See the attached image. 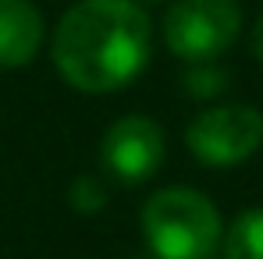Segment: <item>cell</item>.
Masks as SVG:
<instances>
[{
	"instance_id": "cell-10",
	"label": "cell",
	"mask_w": 263,
	"mask_h": 259,
	"mask_svg": "<svg viewBox=\"0 0 263 259\" xmlns=\"http://www.w3.org/2000/svg\"><path fill=\"white\" fill-rule=\"evenodd\" d=\"M249 50H253V57L263 64V14L256 18V25H253V32H249Z\"/></svg>"
},
{
	"instance_id": "cell-7",
	"label": "cell",
	"mask_w": 263,
	"mask_h": 259,
	"mask_svg": "<svg viewBox=\"0 0 263 259\" xmlns=\"http://www.w3.org/2000/svg\"><path fill=\"white\" fill-rule=\"evenodd\" d=\"M224 259H263V206H249L220 238Z\"/></svg>"
},
{
	"instance_id": "cell-6",
	"label": "cell",
	"mask_w": 263,
	"mask_h": 259,
	"mask_svg": "<svg viewBox=\"0 0 263 259\" xmlns=\"http://www.w3.org/2000/svg\"><path fill=\"white\" fill-rule=\"evenodd\" d=\"M46 25L32 0H0V68L14 71L36 61Z\"/></svg>"
},
{
	"instance_id": "cell-3",
	"label": "cell",
	"mask_w": 263,
	"mask_h": 259,
	"mask_svg": "<svg viewBox=\"0 0 263 259\" xmlns=\"http://www.w3.org/2000/svg\"><path fill=\"white\" fill-rule=\"evenodd\" d=\"M242 32L235 0H175L164 14V46L185 64L217 61Z\"/></svg>"
},
{
	"instance_id": "cell-11",
	"label": "cell",
	"mask_w": 263,
	"mask_h": 259,
	"mask_svg": "<svg viewBox=\"0 0 263 259\" xmlns=\"http://www.w3.org/2000/svg\"><path fill=\"white\" fill-rule=\"evenodd\" d=\"M135 4H160V0H135Z\"/></svg>"
},
{
	"instance_id": "cell-5",
	"label": "cell",
	"mask_w": 263,
	"mask_h": 259,
	"mask_svg": "<svg viewBox=\"0 0 263 259\" xmlns=\"http://www.w3.org/2000/svg\"><path fill=\"white\" fill-rule=\"evenodd\" d=\"M167 156V138L164 128L146 117V114H128L118 117L100 138V164L121 185H142L164 167Z\"/></svg>"
},
{
	"instance_id": "cell-8",
	"label": "cell",
	"mask_w": 263,
	"mask_h": 259,
	"mask_svg": "<svg viewBox=\"0 0 263 259\" xmlns=\"http://www.w3.org/2000/svg\"><path fill=\"white\" fill-rule=\"evenodd\" d=\"M181 86H185V92L192 99H217V96L228 92L231 75H228V68H220L217 61H196V64L185 68Z\"/></svg>"
},
{
	"instance_id": "cell-4",
	"label": "cell",
	"mask_w": 263,
	"mask_h": 259,
	"mask_svg": "<svg viewBox=\"0 0 263 259\" xmlns=\"http://www.w3.org/2000/svg\"><path fill=\"white\" fill-rule=\"evenodd\" d=\"M189 153L206 167H238L263 146V114L249 103H217L185 128Z\"/></svg>"
},
{
	"instance_id": "cell-9",
	"label": "cell",
	"mask_w": 263,
	"mask_h": 259,
	"mask_svg": "<svg viewBox=\"0 0 263 259\" xmlns=\"http://www.w3.org/2000/svg\"><path fill=\"white\" fill-rule=\"evenodd\" d=\"M107 185L100 181V177H92V174H79L75 181H71V192H68V203H71V210L75 213H100L103 206H107Z\"/></svg>"
},
{
	"instance_id": "cell-2",
	"label": "cell",
	"mask_w": 263,
	"mask_h": 259,
	"mask_svg": "<svg viewBox=\"0 0 263 259\" xmlns=\"http://www.w3.org/2000/svg\"><path fill=\"white\" fill-rule=\"evenodd\" d=\"M139 227L157 259H210L224 238L214 199L181 185L153 192L139 213Z\"/></svg>"
},
{
	"instance_id": "cell-1",
	"label": "cell",
	"mask_w": 263,
	"mask_h": 259,
	"mask_svg": "<svg viewBox=\"0 0 263 259\" xmlns=\"http://www.w3.org/2000/svg\"><path fill=\"white\" fill-rule=\"evenodd\" d=\"M153 50V25L135 0H79L53 29L50 57L79 92L107 96L132 86Z\"/></svg>"
}]
</instances>
